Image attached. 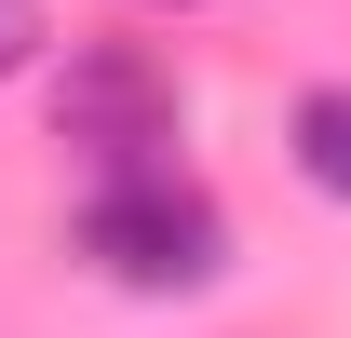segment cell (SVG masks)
I'll return each mask as SVG.
<instances>
[{"label": "cell", "instance_id": "6da1fadb", "mask_svg": "<svg viewBox=\"0 0 351 338\" xmlns=\"http://www.w3.org/2000/svg\"><path fill=\"white\" fill-rule=\"evenodd\" d=\"M82 257L108 271V284H135V297H189V284L230 271V230H217V203L176 190L162 163H122V176L82 203Z\"/></svg>", "mask_w": 351, "mask_h": 338}, {"label": "cell", "instance_id": "7a4b0ae2", "mask_svg": "<svg viewBox=\"0 0 351 338\" xmlns=\"http://www.w3.org/2000/svg\"><path fill=\"white\" fill-rule=\"evenodd\" d=\"M54 122H68V149L149 163V149H176V95L149 82L135 54H82V68H68V95H54Z\"/></svg>", "mask_w": 351, "mask_h": 338}, {"label": "cell", "instance_id": "3957f363", "mask_svg": "<svg viewBox=\"0 0 351 338\" xmlns=\"http://www.w3.org/2000/svg\"><path fill=\"white\" fill-rule=\"evenodd\" d=\"M298 163H311V190L351 203V95H298Z\"/></svg>", "mask_w": 351, "mask_h": 338}, {"label": "cell", "instance_id": "277c9868", "mask_svg": "<svg viewBox=\"0 0 351 338\" xmlns=\"http://www.w3.org/2000/svg\"><path fill=\"white\" fill-rule=\"evenodd\" d=\"M27 54H41V0H0V82H14Z\"/></svg>", "mask_w": 351, "mask_h": 338}]
</instances>
